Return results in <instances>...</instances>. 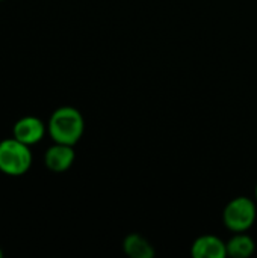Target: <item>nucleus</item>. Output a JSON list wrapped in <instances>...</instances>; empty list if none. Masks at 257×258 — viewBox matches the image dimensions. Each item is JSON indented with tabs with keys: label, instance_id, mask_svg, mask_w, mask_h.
I'll list each match as a JSON object with an SVG mask.
<instances>
[{
	"label": "nucleus",
	"instance_id": "1",
	"mask_svg": "<svg viewBox=\"0 0 257 258\" xmlns=\"http://www.w3.org/2000/svg\"><path fill=\"white\" fill-rule=\"evenodd\" d=\"M85 132V119L82 113L71 106L58 107L48 118L47 133L56 144L74 147Z\"/></svg>",
	"mask_w": 257,
	"mask_h": 258
},
{
	"label": "nucleus",
	"instance_id": "2",
	"mask_svg": "<svg viewBox=\"0 0 257 258\" xmlns=\"http://www.w3.org/2000/svg\"><path fill=\"white\" fill-rule=\"evenodd\" d=\"M32 162L33 156L29 145L15 138L0 141V172L9 177H21L30 169Z\"/></svg>",
	"mask_w": 257,
	"mask_h": 258
},
{
	"label": "nucleus",
	"instance_id": "3",
	"mask_svg": "<svg viewBox=\"0 0 257 258\" xmlns=\"http://www.w3.org/2000/svg\"><path fill=\"white\" fill-rule=\"evenodd\" d=\"M256 218V203L248 197L233 198L223 212L224 225L233 233H247L254 225Z\"/></svg>",
	"mask_w": 257,
	"mask_h": 258
},
{
	"label": "nucleus",
	"instance_id": "4",
	"mask_svg": "<svg viewBox=\"0 0 257 258\" xmlns=\"http://www.w3.org/2000/svg\"><path fill=\"white\" fill-rule=\"evenodd\" d=\"M45 132H47V125L42 122V119L36 116H23L14 124L12 138L32 147L42 141Z\"/></svg>",
	"mask_w": 257,
	"mask_h": 258
},
{
	"label": "nucleus",
	"instance_id": "5",
	"mask_svg": "<svg viewBox=\"0 0 257 258\" xmlns=\"http://www.w3.org/2000/svg\"><path fill=\"white\" fill-rule=\"evenodd\" d=\"M76 159V153L71 145L65 144H53L47 148L44 154V163L47 169L52 172H65L68 171Z\"/></svg>",
	"mask_w": 257,
	"mask_h": 258
},
{
	"label": "nucleus",
	"instance_id": "6",
	"mask_svg": "<svg viewBox=\"0 0 257 258\" xmlns=\"http://www.w3.org/2000/svg\"><path fill=\"white\" fill-rule=\"evenodd\" d=\"M191 255L194 258H226L227 248L220 237L204 234L197 237L191 245Z\"/></svg>",
	"mask_w": 257,
	"mask_h": 258
},
{
	"label": "nucleus",
	"instance_id": "7",
	"mask_svg": "<svg viewBox=\"0 0 257 258\" xmlns=\"http://www.w3.org/2000/svg\"><path fill=\"white\" fill-rule=\"evenodd\" d=\"M123 251L130 258H153L156 254L153 245L138 233H130L123 239Z\"/></svg>",
	"mask_w": 257,
	"mask_h": 258
},
{
	"label": "nucleus",
	"instance_id": "8",
	"mask_svg": "<svg viewBox=\"0 0 257 258\" xmlns=\"http://www.w3.org/2000/svg\"><path fill=\"white\" fill-rule=\"evenodd\" d=\"M227 257L233 258H248L254 254L256 243L253 237L245 233H235V236L226 243Z\"/></svg>",
	"mask_w": 257,
	"mask_h": 258
},
{
	"label": "nucleus",
	"instance_id": "9",
	"mask_svg": "<svg viewBox=\"0 0 257 258\" xmlns=\"http://www.w3.org/2000/svg\"><path fill=\"white\" fill-rule=\"evenodd\" d=\"M254 195H256V201H257V184H256V189H254Z\"/></svg>",
	"mask_w": 257,
	"mask_h": 258
},
{
	"label": "nucleus",
	"instance_id": "10",
	"mask_svg": "<svg viewBox=\"0 0 257 258\" xmlns=\"http://www.w3.org/2000/svg\"><path fill=\"white\" fill-rule=\"evenodd\" d=\"M3 257V251H2V249H0V258Z\"/></svg>",
	"mask_w": 257,
	"mask_h": 258
},
{
	"label": "nucleus",
	"instance_id": "11",
	"mask_svg": "<svg viewBox=\"0 0 257 258\" xmlns=\"http://www.w3.org/2000/svg\"><path fill=\"white\" fill-rule=\"evenodd\" d=\"M0 2H2V0H0Z\"/></svg>",
	"mask_w": 257,
	"mask_h": 258
}]
</instances>
